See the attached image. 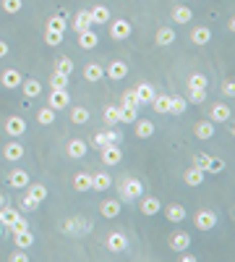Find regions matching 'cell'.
I'll return each mask as SVG.
<instances>
[{"label":"cell","mask_w":235,"mask_h":262,"mask_svg":"<svg viewBox=\"0 0 235 262\" xmlns=\"http://www.w3.org/2000/svg\"><path fill=\"white\" fill-rule=\"evenodd\" d=\"M188 95H191V102H194V105H199V102L207 100V89H188Z\"/></svg>","instance_id":"cell-53"},{"label":"cell","mask_w":235,"mask_h":262,"mask_svg":"<svg viewBox=\"0 0 235 262\" xmlns=\"http://www.w3.org/2000/svg\"><path fill=\"white\" fill-rule=\"evenodd\" d=\"M13 241H16V246H19V249H29V246L34 244V234L26 228V231H21V234H13Z\"/></svg>","instance_id":"cell-35"},{"label":"cell","mask_w":235,"mask_h":262,"mask_svg":"<svg viewBox=\"0 0 235 262\" xmlns=\"http://www.w3.org/2000/svg\"><path fill=\"white\" fill-rule=\"evenodd\" d=\"M0 236H3V223H0Z\"/></svg>","instance_id":"cell-60"},{"label":"cell","mask_w":235,"mask_h":262,"mask_svg":"<svg viewBox=\"0 0 235 262\" xmlns=\"http://www.w3.org/2000/svg\"><path fill=\"white\" fill-rule=\"evenodd\" d=\"M78 45H81L84 50H94V48L100 45V37L94 34L91 29H86V32H81V34H78Z\"/></svg>","instance_id":"cell-30"},{"label":"cell","mask_w":235,"mask_h":262,"mask_svg":"<svg viewBox=\"0 0 235 262\" xmlns=\"http://www.w3.org/2000/svg\"><path fill=\"white\" fill-rule=\"evenodd\" d=\"M183 181L188 183V186H201V183H204V171H201V168H196V165H191L183 173Z\"/></svg>","instance_id":"cell-17"},{"label":"cell","mask_w":235,"mask_h":262,"mask_svg":"<svg viewBox=\"0 0 235 262\" xmlns=\"http://www.w3.org/2000/svg\"><path fill=\"white\" fill-rule=\"evenodd\" d=\"M154 95H157L154 87H152V84H147V82H141V84L136 87V97H138V102H141V105L152 102V100H154Z\"/></svg>","instance_id":"cell-24"},{"label":"cell","mask_w":235,"mask_h":262,"mask_svg":"<svg viewBox=\"0 0 235 262\" xmlns=\"http://www.w3.org/2000/svg\"><path fill=\"white\" fill-rule=\"evenodd\" d=\"M100 152H102V163H105V165H118V163L123 160V152H120L118 144H107V147H102Z\"/></svg>","instance_id":"cell-14"},{"label":"cell","mask_w":235,"mask_h":262,"mask_svg":"<svg viewBox=\"0 0 235 262\" xmlns=\"http://www.w3.org/2000/svg\"><path fill=\"white\" fill-rule=\"evenodd\" d=\"M180 254H183V252H180ZM180 259H183V262H196V257H194V254H183Z\"/></svg>","instance_id":"cell-58"},{"label":"cell","mask_w":235,"mask_h":262,"mask_svg":"<svg viewBox=\"0 0 235 262\" xmlns=\"http://www.w3.org/2000/svg\"><path fill=\"white\" fill-rule=\"evenodd\" d=\"M21 8H24V0H3V11L8 16H16Z\"/></svg>","instance_id":"cell-46"},{"label":"cell","mask_w":235,"mask_h":262,"mask_svg":"<svg viewBox=\"0 0 235 262\" xmlns=\"http://www.w3.org/2000/svg\"><path fill=\"white\" fill-rule=\"evenodd\" d=\"M47 29H50V32H60V34H66V29H68L66 16H50V21H47Z\"/></svg>","instance_id":"cell-37"},{"label":"cell","mask_w":235,"mask_h":262,"mask_svg":"<svg viewBox=\"0 0 235 262\" xmlns=\"http://www.w3.org/2000/svg\"><path fill=\"white\" fill-rule=\"evenodd\" d=\"M141 212H144V215L162 212V202H160L157 197H144V199H141Z\"/></svg>","instance_id":"cell-23"},{"label":"cell","mask_w":235,"mask_h":262,"mask_svg":"<svg viewBox=\"0 0 235 262\" xmlns=\"http://www.w3.org/2000/svg\"><path fill=\"white\" fill-rule=\"evenodd\" d=\"M123 105H125V107H138V105H141L138 97H136V89H128V92H125V95H123Z\"/></svg>","instance_id":"cell-50"},{"label":"cell","mask_w":235,"mask_h":262,"mask_svg":"<svg viewBox=\"0 0 235 262\" xmlns=\"http://www.w3.org/2000/svg\"><path fill=\"white\" fill-rule=\"evenodd\" d=\"M209 40H212V29L209 26H196L191 32V42L194 45H207Z\"/></svg>","instance_id":"cell-31"},{"label":"cell","mask_w":235,"mask_h":262,"mask_svg":"<svg viewBox=\"0 0 235 262\" xmlns=\"http://www.w3.org/2000/svg\"><path fill=\"white\" fill-rule=\"evenodd\" d=\"M141 194H144V183H141L138 178H123L120 183V199H138Z\"/></svg>","instance_id":"cell-3"},{"label":"cell","mask_w":235,"mask_h":262,"mask_svg":"<svg viewBox=\"0 0 235 262\" xmlns=\"http://www.w3.org/2000/svg\"><path fill=\"white\" fill-rule=\"evenodd\" d=\"M194 134H196V139H212L214 136V123L212 121H199L194 126Z\"/></svg>","instance_id":"cell-19"},{"label":"cell","mask_w":235,"mask_h":262,"mask_svg":"<svg viewBox=\"0 0 235 262\" xmlns=\"http://www.w3.org/2000/svg\"><path fill=\"white\" fill-rule=\"evenodd\" d=\"M55 71L66 73V76H71V73H73V60H71V58H60L58 63H55Z\"/></svg>","instance_id":"cell-48"},{"label":"cell","mask_w":235,"mask_h":262,"mask_svg":"<svg viewBox=\"0 0 235 262\" xmlns=\"http://www.w3.org/2000/svg\"><path fill=\"white\" fill-rule=\"evenodd\" d=\"M37 121L42 123V126H50V123H55V110H53L50 105H47V107H42V110L37 113Z\"/></svg>","instance_id":"cell-43"},{"label":"cell","mask_w":235,"mask_h":262,"mask_svg":"<svg viewBox=\"0 0 235 262\" xmlns=\"http://www.w3.org/2000/svg\"><path fill=\"white\" fill-rule=\"evenodd\" d=\"M73 189L76 192H89L91 189V173H84V171L76 173L73 176Z\"/></svg>","instance_id":"cell-34"},{"label":"cell","mask_w":235,"mask_h":262,"mask_svg":"<svg viewBox=\"0 0 235 262\" xmlns=\"http://www.w3.org/2000/svg\"><path fill=\"white\" fill-rule=\"evenodd\" d=\"M47 105L53 107V110H66V107L71 105V95H68V89H53L50 92V100H47Z\"/></svg>","instance_id":"cell-4"},{"label":"cell","mask_w":235,"mask_h":262,"mask_svg":"<svg viewBox=\"0 0 235 262\" xmlns=\"http://www.w3.org/2000/svg\"><path fill=\"white\" fill-rule=\"evenodd\" d=\"M105 121H107V126H115V123H120V107H118V105H107V107H105Z\"/></svg>","instance_id":"cell-41"},{"label":"cell","mask_w":235,"mask_h":262,"mask_svg":"<svg viewBox=\"0 0 235 262\" xmlns=\"http://www.w3.org/2000/svg\"><path fill=\"white\" fill-rule=\"evenodd\" d=\"M222 95H225V97H232V95H235V84H232V82H225V84H222Z\"/></svg>","instance_id":"cell-55"},{"label":"cell","mask_w":235,"mask_h":262,"mask_svg":"<svg viewBox=\"0 0 235 262\" xmlns=\"http://www.w3.org/2000/svg\"><path fill=\"white\" fill-rule=\"evenodd\" d=\"M222 171H225V160L222 158H209L207 171H204V173H222Z\"/></svg>","instance_id":"cell-47"},{"label":"cell","mask_w":235,"mask_h":262,"mask_svg":"<svg viewBox=\"0 0 235 262\" xmlns=\"http://www.w3.org/2000/svg\"><path fill=\"white\" fill-rule=\"evenodd\" d=\"M8 50H11V48H8V42L0 40V58H6V55H8Z\"/></svg>","instance_id":"cell-57"},{"label":"cell","mask_w":235,"mask_h":262,"mask_svg":"<svg viewBox=\"0 0 235 262\" xmlns=\"http://www.w3.org/2000/svg\"><path fill=\"white\" fill-rule=\"evenodd\" d=\"M71 121L76 123V126H81V123L89 121V110H86V107H73V110H71Z\"/></svg>","instance_id":"cell-45"},{"label":"cell","mask_w":235,"mask_h":262,"mask_svg":"<svg viewBox=\"0 0 235 262\" xmlns=\"http://www.w3.org/2000/svg\"><path fill=\"white\" fill-rule=\"evenodd\" d=\"M0 82H3V87L6 89H19L21 87V82H24V76L16 71V68H6L3 71V76H0Z\"/></svg>","instance_id":"cell-15"},{"label":"cell","mask_w":235,"mask_h":262,"mask_svg":"<svg viewBox=\"0 0 235 262\" xmlns=\"http://www.w3.org/2000/svg\"><path fill=\"white\" fill-rule=\"evenodd\" d=\"M188 246H191V236H188L185 231H175V234L170 236V249H172V252L180 254V252L188 249Z\"/></svg>","instance_id":"cell-10"},{"label":"cell","mask_w":235,"mask_h":262,"mask_svg":"<svg viewBox=\"0 0 235 262\" xmlns=\"http://www.w3.org/2000/svg\"><path fill=\"white\" fill-rule=\"evenodd\" d=\"M230 118H232V110H230L227 102H214L212 105V110H209V121L212 123H227Z\"/></svg>","instance_id":"cell-7"},{"label":"cell","mask_w":235,"mask_h":262,"mask_svg":"<svg viewBox=\"0 0 235 262\" xmlns=\"http://www.w3.org/2000/svg\"><path fill=\"white\" fill-rule=\"evenodd\" d=\"M91 220H86V218H81V215H76V218H68V220H63V226H60V231L66 236H73V239H81V236H86V234H91Z\"/></svg>","instance_id":"cell-1"},{"label":"cell","mask_w":235,"mask_h":262,"mask_svg":"<svg viewBox=\"0 0 235 262\" xmlns=\"http://www.w3.org/2000/svg\"><path fill=\"white\" fill-rule=\"evenodd\" d=\"M19 215H21L19 210H13V207H6V205H3V207H0V223H3V226H11L16 218H19Z\"/></svg>","instance_id":"cell-42"},{"label":"cell","mask_w":235,"mask_h":262,"mask_svg":"<svg viewBox=\"0 0 235 262\" xmlns=\"http://www.w3.org/2000/svg\"><path fill=\"white\" fill-rule=\"evenodd\" d=\"M68 79H71V76L60 73V71H53V76H50V87H53V89H68Z\"/></svg>","instance_id":"cell-39"},{"label":"cell","mask_w":235,"mask_h":262,"mask_svg":"<svg viewBox=\"0 0 235 262\" xmlns=\"http://www.w3.org/2000/svg\"><path fill=\"white\" fill-rule=\"evenodd\" d=\"M118 142H123V134L115 131V129L97 131V134L91 136V147H97V149H102V147H107V144H118Z\"/></svg>","instance_id":"cell-2"},{"label":"cell","mask_w":235,"mask_h":262,"mask_svg":"<svg viewBox=\"0 0 235 262\" xmlns=\"http://www.w3.org/2000/svg\"><path fill=\"white\" fill-rule=\"evenodd\" d=\"M105 246L110 252H123V249H128V236H125L123 231H113V234H107Z\"/></svg>","instance_id":"cell-6"},{"label":"cell","mask_w":235,"mask_h":262,"mask_svg":"<svg viewBox=\"0 0 235 262\" xmlns=\"http://www.w3.org/2000/svg\"><path fill=\"white\" fill-rule=\"evenodd\" d=\"M162 210H165V218H167L170 223L185 220V207H183V205H167V207H162Z\"/></svg>","instance_id":"cell-21"},{"label":"cell","mask_w":235,"mask_h":262,"mask_svg":"<svg viewBox=\"0 0 235 262\" xmlns=\"http://www.w3.org/2000/svg\"><path fill=\"white\" fill-rule=\"evenodd\" d=\"M110 37H113V40H125V37H131V24H128V19H115V21H110Z\"/></svg>","instance_id":"cell-9"},{"label":"cell","mask_w":235,"mask_h":262,"mask_svg":"<svg viewBox=\"0 0 235 262\" xmlns=\"http://www.w3.org/2000/svg\"><path fill=\"white\" fill-rule=\"evenodd\" d=\"M120 207V199H105V202H100V215L102 218H118Z\"/></svg>","instance_id":"cell-16"},{"label":"cell","mask_w":235,"mask_h":262,"mask_svg":"<svg viewBox=\"0 0 235 262\" xmlns=\"http://www.w3.org/2000/svg\"><path fill=\"white\" fill-rule=\"evenodd\" d=\"M21 87H24V97H29V100H34V97L42 95V84L37 79H24Z\"/></svg>","instance_id":"cell-26"},{"label":"cell","mask_w":235,"mask_h":262,"mask_svg":"<svg viewBox=\"0 0 235 262\" xmlns=\"http://www.w3.org/2000/svg\"><path fill=\"white\" fill-rule=\"evenodd\" d=\"M136 136L138 139H149V136L154 134V123L152 121H144V118H136Z\"/></svg>","instance_id":"cell-27"},{"label":"cell","mask_w":235,"mask_h":262,"mask_svg":"<svg viewBox=\"0 0 235 262\" xmlns=\"http://www.w3.org/2000/svg\"><path fill=\"white\" fill-rule=\"evenodd\" d=\"M11 259H13V262H26V259H29V257H26V249L13 252V254H11Z\"/></svg>","instance_id":"cell-56"},{"label":"cell","mask_w":235,"mask_h":262,"mask_svg":"<svg viewBox=\"0 0 235 262\" xmlns=\"http://www.w3.org/2000/svg\"><path fill=\"white\" fill-rule=\"evenodd\" d=\"M8 183H11L13 189H26L29 186V173L21 171V168H16V171L8 176Z\"/></svg>","instance_id":"cell-18"},{"label":"cell","mask_w":235,"mask_h":262,"mask_svg":"<svg viewBox=\"0 0 235 262\" xmlns=\"http://www.w3.org/2000/svg\"><path fill=\"white\" fill-rule=\"evenodd\" d=\"M6 134L11 136V139H19V136L26 134V121L21 116H11L6 118Z\"/></svg>","instance_id":"cell-5"},{"label":"cell","mask_w":235,"mask_h":262,"mask_svg":"<svg viewBox=\"0 0 235 262\" xmlns=\"http://www.w3.org/2000/svg\"><path fill=\"white\" fill-rule=\"evenodd\" d=\"M26 189H29L26 194H29L31 199H34V202H39V205L47 199V186H44V183H29Z\"/></svg>","instance_id":"cell-33"},{"label":"cell","mask_w":235,"mask_h":262,"mask_svg":"<svg viewBox=\"0 0 235 262\" xmlns=\"http://www.w3.org/2000/svg\"><path fill=\"white\" fill-rule=\"evenodd\" d=\"M152 107L154 113H170V95H154Z\"/></svg>","instance_id":"cell-36"},{"label":"cell","mask_w":235,"mask_h":262,"mask_svg":"<svg viewBox=\"0 0 235 262\" xmlns=\"http://www.w3.org/2000/svg\"><path fill=\"white\" fill-rule=\"evenodd\" d=\"M89 16H91V24L105 26V24L110 21V11H107V6H94V8L89 11Z\"/></svg>","instance_id":"cell-20"},{"label":"cell","mask_w":235,"mask_h":262,"mask_svg":"<svg viewBox=\"0 0 235 262\" xmlns=\"http://www.w3.org/2000/svg\"><path fill=\"white\" fill-rule=\"evenodd\" d=\"M66 155H68L71 160H81V158L86 155V139H71V142L66 144Z\"/></svg>","instance_id":"cell-12"},{"label":"cell","mask_w":235,"mask_h":262,"mask_svg":"<svg viewBox=\"0 0 235 262\" xmlns=\"http://www.w3.org/2000/svg\"><path fill=\"white\" fill-rule=\"evenodd\" d=\"M154 42L160 45V48H167V45L175 42V32H172L170 26H162V29H157V34H154Z\"/></svg>","instance_id":"cell-22"},{"label":"cell","mask_w":235,"mask_h":262,"mask_svg":"<svg viewBox=\"0 0 235 262\" xmlns=\"http://www.w3.org/2000/svg\"><path fill=\"white\" fill-rule=\"evenodd\" d=\"M107 79H113V82H120L128 76V63H123V60H113V63L107 66Z\"/></svg>","instance_id":"cell-11"},{"label":"cell","mask_w":235,"mask_h":262,"mask_svg":"<svg viewBox=\"0 0 235 262\" xmlns=\"http://www.w3.org/2000/svg\"><path fill=\"white\" fill-rule=\"evenodd\" d=\"M138 118V107H125L120 105V123H133Z\"/></svg>","instance_id":"cell-44"},{"label":"cell","mask_w":235,"mask_h":262,"mask_svg":"<svg viewBox=\"0 0 235 262\" xmlns=\"http://www.w3.org/2000/svg\"><path fill=\"white\" fill-rule=\"evenodd\" d=\"M194 19V11L188 8V6H178V8H172V21L175 24H188Z\"/></svg>","instance_id":"cell-32"},{"label":"cell","mask_w":235,"mask_h":262,"mask_svg":"<svg viewBox=\"0 0 235 262\" xmlns=\"http://www.w3.org/2000/svg\"><path fill=\"white\" fill-rule=\"evenodd\" d=\"M209 158H212V155H207V152H199V155H194V163H191V165L201 168V171H207V163H209Z\"/></svg>","instance_id":"cell-52"},{"label":"cell","mask_w":235,"mask_h":262,"mask_svg":"<svg viewBox=\"0 0 235 262\" xmlns=\"http://www.w3.org/2000/svg\"><path fill=\"white\" fill-rule=\"evenodd\" d=\"M194 226H196L199 231H212V228L217 226V215H214L212 210H199L196 218H194Z\"/></svg>","instance_id":"cell-8"},{"label":"cell","mask_w":235,"mask_h":262,"mask_svg":"<svg viewBox=\"0 0 235 262\" xmlns=\"http://www.w3.org/2000/svg\"><path fill=\"white\" fill-rule=\"evenodd\" d=\"M3 205H6V197H3V194H0V207H3Z\"/></svg>","instance_id":"cell-59"},{"label":"cell","mask_w":235,"mask_h":262,"mask_svg":"<svg viewBox=\"0 0 235 262\" xmlns=\"http://www.w3.org/2000/svg\"><path fill=\"white\" fill-rule=\"evenodd\" d=\"M63 37H66V34H60V32H50V29H47V34H44V42L50 45V48H58V45L63 42Z\"/></svg>","instance_id":"cell-49"},{"label":"cell","mask_w":235,"mask_h":262,"mask_svg":"<svg viewBox=\"0 0 235 262\" xmlns=\"http://www.w3.org/2000/svg\"><path fill=\"white\" fill-rule=\"evenodd\" d=\"M8 228L13 231V234H21V231H26V228H29V223H26V220L21 218V215H19V218H16V220H13Z\"/></svg>","instance_id":"cell-54"},{"label":"cell","mask_w":235,"mask_h":262,"mask_svg":"<svg viewBox=\"0 0 235 262\" xmlns=\"http://www.w3.org/2000/svg\"><path fill=\"white\" fill-rule=\"evenodd\" d=\"M209 87V79L204 73H191L188 76V89H207Z\"/></svg>","instance_id":"cell-38"},{"label":"cell","mask_w":235,"mask_h":262,"mask_svg":"<svg viewBox=\"0 0 235 262\" xmlns=\"http://www.w3.org/2000/svg\"><path fill=\"white\" fill-rule=\"evenodd\" d=\"M185 107H188V100H183V97H170V113L172 116H183L185 113Z\"/></svg>","instance_id":"cell-40"},{"label":"cell","mask_w":235,"mask_h":262,"mask_svg":"<svg viewBox=\"0 0 235 262\" xmlns=\"http://www.w3.org/2000/svg\"><path fill=\"white\" fill-rule=\"evenodd\" d=\"M3 158H6L8 163H19V160L24 158V144H21V142H6Z\"/></svg>","instance_id":"cell-13"},{"label":"cell","mask_w":235,"mask_h":262,"mask_svg":"<svg viewBox=\"0 0 235 262\" xmlns=\"http://www.w3.org/2000/svg\"><path fill=\"white\" fill-rule=\"evenodd\" d=\"M19 205H21V210H24V212H34V210L39 207V202H34V199H31L29 194H24V199H21Z\"/></svg>","instance_id":"cell-51"},{"label":"cell","mask_w":235,"mask_h":262,"mask_svg":"<svg viewBox=\"0 0 235 262\" xmlns=\"http://www.w3.org/2000/svg\"><path fill=\"white\" fill-rule=\"evenodd\" d=\"M84 79H86V82H100V79H105V68H102L100 63H86V66H84Z\"/></svg>","instance_id":"cell-25"},{"label":"cell","mask_w":235,"mask_h":262,"mask_svg":"<svg viewBox=\"0 0 235 262\" xmlns=\"http://www.w3.org/2000/svg\"><path fill=\"white\" fill-rule=\"evenodd\" d=\"M110 186H113V178H110L107 173H94L91 176V189L94 192H107Z\"/></svg>","instance_id":"cell-28"},{"label":"cell","mask_w":235,"mask_h":262,"mask_svg":"<svg viewBox=\"0 0 235 262\" xmlns=\"http://www.w3.org/2000/svg\"><path fill=\"white\" fill-rule=\"evenodd\" d=\"M94 24H91V16H89V11H81V13H76V19H73V29L78 34L81 32H86V29H91Z\"/></svg>","instance_id":"cell-29"}]
</instances>
